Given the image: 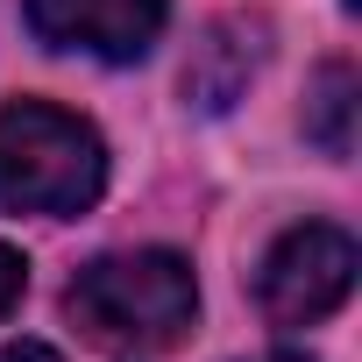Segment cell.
Here are the masks:
<instances>
[{
    "label": "cell",
    "instance_id": "6da1fadb",
    "mask_svg": "<svg viewBox=\"0 0 362 362\" xmlns=\"http://www.w3.org/2000/svg\"><path fill=\"white\" fill-rule=\"evenodd\" d=\"M64 313L93 348L156 355V348L185 341V327L199 313V284L177 249H121V256H100L71 277Z\"/></svg>",
    "mask_w": 362,
    "mask_h": 362
},
{
    "label": "cell",
    "instance_id": "7a4b0ae2",
    "mask_svg": "<svg viewBox=\"0 0 362 362\" xmlns=\"http://www.w3.org/2000/svg\"><path fill=\"white\" fill-rule=\"evenodd\" d=\"M100 192H107V142L93 121L50 100H15L0 114V214L78 221Z\"/></svg>",
    "mask_w": 362,
    "mask_h": 362
},
{
    "label": "cell",
    "instance_id": "3957f363",
    "mask_svg": "<svg viewBox=\"0 0 362 362\" xmlns=\"http://www.w3.org/2000/svg\"><path fill=\"white\" fill-rule=\"evenodd\" d=\"M348 291H355V242L334 221L284 228L270 242V256L256 263V305L270 327H313V320L341 313Z\"/></svg>",
    "mask_w": 362,
    "mask_h": 362
},
{
    "label": "cell",
    "instance_id": "277c9868",
    "mask_svg": "<svg viewBox=\"0 0 362 362\" xmlns=\"http://www.w3.org/2000/svg\"><path fill=\"white\" fill-rule=\"evenodd\" d=\"M36 43L78 50L100 64H135L170 22V0H22Z\"/></svg>",
    "mask_w": 362,
    "mask_h": 362
},
{
    "label": "cell",
    "instance_id": "5b68a950",
    "mask_svg": "<svg viewBox=\"0 0 362 362\" xmlns=\"http://www.w3.org/2000/svg\"><path fill=\"white\" fill-rule=\"evenodd\" d=\"M256 64H263V22H214L206 29V43L192 50V64H185V100H199L206 114H221V107H235V93L256 78Z\"/></svg>",
    "mask_w": 362,
    "mask_h": 362
},
{
    "label": "cell",
    "instance_id": "8992f818",
    "mask_svg": "<svg viewBox=\"0 0 362 362\" xmlns=\"http://www.w3.org/2000/svg\"><path fill=\"white\" fill-rule=\"evenodd\" d=\"M305 135L327 156H348L355 149V71L348 64H320L313 100H305Z\"/></svg>",
    "mask_w": 362,
    "mask_h": 362
},
{
    "label": "cell",
    "instance_id": "52a82bcc",
    "mask_svg": "<svg viewBox=\"0 0 362 362\" xmlns=\"http://www.w3.org/2000/svg\"><path fill=\"white\" fill-rule=\"evenodd\" d=\"M22 291H29V263H22V249L0 242V320L22 305Z\"/></svg>",
    "mask_w": 362,
    "mask_h": 362
},
{
    "label": "cell",
    "instance_id": "ba28073f",
    "mask_svg": "<svg viewBox=\"0 0 362 362\" xmlns=\"http://www.w3.org/2000/svg\"><path fill=\"white\" fill-rule=\"evenodd\" d=\"M0 362H64L50 341H8V348H0Z\"/></svg>",
    "mask_w": 362,
    "mask_h": 362
},
{
    "label": "cell",
    "instance_id": "9c48e42d",
    "mask_svg": "<svg viewBox=\"0 0 362 362\" xmlns=\"http://www.w3.org/2000/svg\"><path fill=\"white\" fill-rule=\"evenodd\" d=\"M256 362H313V355H298V348H270V355H256Z\"/></svg>",
    "mask_w": 362,
    "mask_h": 362
},
{
    "label": "cell",
    "instance_id": "30bf717a",
    "mask_svg": "<svg viewBox=\"0 0 362 362\" xmlns=\"http://www.w3.org/2000/svg\"><path fill=\"white\" fill-rule=\"evenodd\" d=\"M341 8H348V15H355V0H341Z\"/></svg>",
    "mask_w": 362,
    "mask_h": 362
}]
</instances>
